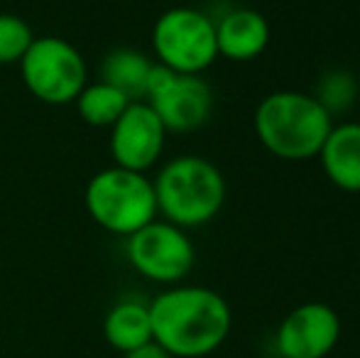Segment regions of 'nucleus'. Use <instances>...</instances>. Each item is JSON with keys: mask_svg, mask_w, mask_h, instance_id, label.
<instances>
[{"mask_svg": "<svg viewBox=\"0 0 360 358\" xmlns=\"http://www.w3.org/2000/svg\"><path fill=\"white\" fill-rule=\"evenodd\" d=\"M84 204L101 229L125 238L160 216L152 179L143 172H130L115 165L89 179Z\"/></svg>", "mask_w": 360, "mask_h": 358, "instance_id": "20e7f679", "label": "nucleus"}, {"mask_svg": "<svg viewBox=\"0 0 360 358\" xmlns=\"http://www.w3.org/2000/svg\"><path fill=\"white\" fill-rule=\"evenodd\" d=\"M155 62L174 74L201 77L218 59L216 20L196 8H169L152 27Z\"/></svg>", "mask_w": 360, "mask_h": 358, "instance_id": "39448f33", "label": "nucleus"}, {"mask_svg": "<svg viewBox=\"0 0 360 358\" xmlns=\"http://www.w3.org/2000/svg\"><path fill=\"white\" fill-rule=\"evenodd\" d=\"M74 103L79 108V115L84 123L94 125V128H110L133 101L123 91L98 79L94 84H86Z\"/></svg>", "mask_w": 360, "mask_h": 358, "instance_id": "2eb2a0df", "label": "nucleus"}, {"mask_svg": "<svg viewBox=\"0 0 360 358\" xmlns=\"http://www.w3.org/2000/svg\"><path fill=\"white\" fill-rule=\"evenodd\" d=\"M323 174L333 186L358 194L360 191V123L348 120V123L333 125L323 143L321 153Z\"/></svg>", "mask_w": 360, "mask_h": 358, "instance_id": "f8f14e48", "label": "nucleus"}, {"mask_svg": "<svg viewBox=\"0 0 360 358\" xmlns=\"http://www.w3.org/2000/svg\"><path fill=\"white\" fill-rule=\"evenodd\" d=\"M270 44V23L260 10L236 8L228 10L216 23L218 57L231 62H252Z\"/></svg>", "mask_w": 360, "mask_h": 358, "instance_id": "9b49d317", "label": "nucleus"}, {"mask_svg": "<svg viewBox=\"0 0 360 358\" xmlns=\"http://www.w3.org/2000/svg\"><path fill=\"white\" fill-rule=\"evenodd\" d=\"M358 96V84L353 79V74L348 72H328L321 77L316 87V94L314 98L323 106L331 115L341 113V110H348L353 103H356Z\"/></svg>", "mask_w": 360, "mask_h": 358, "instance_id": "dca6fc26", "label": "nucleus"}, {"mask_svg": "<svg viewBox=\"0 0 360 358\" xmlns=\"http://www.w3.org/2000/svg\"><path fill=\"white\" fill-rule=\"evenodd\" d=\"M157 214L179 229H199L218 216L226 204V177L199 155L169 160L152 179Z\"/></svg>", "mask_w": 360, "mask_h": 358, "instance_id": "7ed1b4c3", "label": "nucleus"}, {"mask_svg": "<svg viewBox=\"0 0 360 358\" xmlns=\"http://www.w3.org/2000/svg\"><path fill=\"white\" fill-rule=\"evenodd\" d=\"M145 103L160 115L167 133H191L211 118L214 91L206 79L174 74L155 62L147 79Z\"/></svg>", "mask_w": 360, "mask_h": 358, "instance_id": "6e6552de", "label": "nucleus"}, {"mask_svg": "<svg viewBox=\"0 0 360 358\" xmlns=\"http://www.w3.org/2000/svg\"><path fill=\"white\" fill-rule=\"evenodd\" d=\"M252 125L267 153L287 162H304L319 158L333 115L304 91H275L257 103Z\"/></svg>", "mask_w": 360, "mask_h": 358, "instance_id": "f03ea898", "label": "nucleus"}, {"mask_svg": "<svg viewBox=\"0 0 360 358\" xmlns=\"http://www.w3.org/2000/svg\"><path fill=\"white\" fill-rule=\"evenodd\" d=\"M34 42V32L22 18L0 13V64H20Z\"/></svg>", "mask_w": 360, "mask_h": 358, "instance_id": "f3484780", "label": "nucleus"}, {"mask_svg": "<svg viewBox=\"0 0 360 358\" xmlns=\"http://www.w3.org/2000/svg\"><path fill=\"white\" fill-rule=\"evenodd\" d=\"M152 67H155V62L145 52L133 47H118L103 57L101 82L123 91L130 101H145L147 79H150Z\"/></svg>", "mask_w": 360, "mask_h": 358, "instance_id": "4468645a", "label": "nucleus"}, {"mask_svg": "<svg viewBox=\"0 0 360 358\" xmlns=\"http://www.w3.org/2000/svg\"><path fill=\"white\" fill-rule=\"evenodd\" d=\"M152 339L172 358H204L226 344L233 312L211 287L176 285L150 302Z\"/></svg>", "mask_w": 360, "mask_h": 358, "instance_id": "f257e3e1", "label": "nucleus"}, {"mask_svg": "<svg viewBox=\"0 0 360 358\" xmlns=\"http://www.w3.org/2000/svg\"><path fill=\"white\" fill-rule=\"evenodd\" d=\"M167 128L145 101H133L110 125V158L115 167L147 172L160 162L167 143Z\"/></svg>", "mask_w": 360, "mask_h": 358, "instance_id": "1a4fd4ad", "label": "nucleus"}, {"mask_svg": "<svg viewBox=\"0 0 360 358\" xmlns=\"http://www.w3.org/2000/svg\"><path fill=\"white\" fill-rule=\"evenodd\" d=\"M123 356L125 358H172L157 341H150V344L140 346V349L130 351V354H123Z\"/></svg>", "mask_w": 360, "mask_h": 358, "instance_id": "a211bd4d", "label": "nucleus"}, {"mask_svg": "<svg viewBox=\"0 0 360 358\" xmlns=\"http://www.w3.org/2000/svg\"><path fill=\"white\" fill-rule=\"evenodd\" d=\"M341 339V317L326 302H304L280 321L275 349L282 358H326Z\"/></svg>", "mask_w": 360, "mask_h": 358, "instance_id": "9d476101", "label": "nucleus"}, {"mask_svg": "<svg viewBox=\"0 0 360 358\" xmlns=\"http://www.w3.org/2000/svg\"><path fill=\"white\" fill-rule=\"evenodd\" d=\"M125 255L138 275L160 285L181 282L196 263L189 234L165 219H155L145 229L128 236Z\"/></svg>", "mask_w": 360, "mask_h": 358, "instance_id": "0eeeda50", "label": "nucleus"}, {"mask_svg": "<svg viewBox=\"0 0 360 358\" xmlns=\"http://www.w3.org/2000/svg\"><path fill=\"white\" fill-rule=\"evenodd\" d=\"M103 336L110 349L120 354L140 349L152 339V317L150 302L143 300H120L108 309L103 319Z\"/></svg>", "mask_w": 360, "mask_h": 358, "instance_id": "ddd939ff", "label": "nucleus"}, {"mask_svg": "<svg viewBox=\"0 0 360 358\" xmlns=\"http://www.w3.org/2000/svg\"><path fill=\"white\" fill-rule=\"evenodd\" d=\"M20 74L25 89L49 106L74 103L89 84L84 54L72 42L54 34L34 37L27 54L20 59Z\"/></svg>", "mask_w": 360, "mask_h": 358, "instance_id": "423d86ee", "label": "nucleus"}]
</instances>
